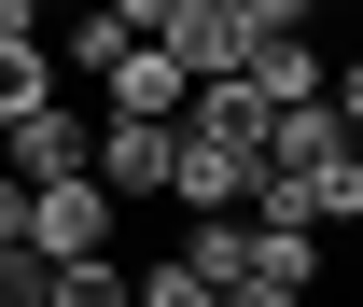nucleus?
<instances>
[{"label":"nucleus","instance_id":"f257e3e1","mask_svg":"<svg viewBox=\"0 0 363 307\" xmlns=\"http://www.w3.org/2000/svg\"><path fill=\"white\" fill-rule=\"evenodd\" d=\"M252 223H279V238L363 223V154H321V168H266V182H252Z\"/></svg>","mask_w":363,"mask_h":307},{"label":"nucleus","instance_id":"f03ea898","mask_svg":"<svg viewBox=\"0 0 363 307\" xmlns=\"http://www.w3.org/2000/svg\"><path fill=\"white\" fill-rule=\"evenodd\" d=\"M84 140H98V112L56 84V98H28V112L0 126V168H14V182H70V168H84Z\"/></svg>","mask_w":363,"mask_h":307},{"label":"nucleus","instance_id":"7ed1b4c3","mask_svg":"<svg viewBox=\"0 0 363 307\" xmlns=\"http://www.w3.org/2000/svg\"><path fill=\"white\" fill-rule=\"evenodd\" d=\"M28 252H43V265H98V252H112V196H98L84 168H70V182H28Z\"/></svg>","mask_w":363,"mask_h":307},{"label":"nucleus","instance_id":"20e7f679","mask_svg":"<svg viewBox=\"0 0 363 307\" xmlns=\"http://www.w3.org/2000/svg\"><path fill=\"white\" fill-rule=\"evenodd\" d=\"M98 98H112L126 126H168V112H182V70H168L154 43H112V70H98Z\"/></svg>","mask_w":363,"mask_h":307},{"label":"nucleus","instance_id":"39448f33","mask_svg":"<svg viewBox=\"0 0 363 307\" xmlns=\"http://www.w3.org/2000/svg\"><path fill=\"white\" fill-rule=\"evenodd\" d=\"M238 84L266 98V112H279V98H321V43H252V56H238Z\"/></svg>","mask_w":363,"mask_h":307},{"label":"nucleus","instance_id":"423d86ee","mask_svg":"<svg viewBox=\"0 0 363 307\" xmlns=\"http://www.w3.org/2000/svg\"><path fill=\"white\" fill-rule=\"evenodd\" d=\"M126 307H224V294H210V279L168 252V265H140V279H126Z\"/></svg>","mask_w":363,"mask_h":307},{"label":"nucleus","instance_id":"0eeeda50","mask_svg":"<svg viewBox=\"0 0 363 307\" xmlns=\"http://www.w3.org/2000/svg\"><path fill=\"white\" fill-rule=\"evenodd\" d=\"M43 279H56V265L28 252V238H14V252H0V307H43Z\"/></svg>","mask_w":363,"mask_h":307},{"label":"nucleus","instance_id":"6e6552de","mask_svg":"<svg viewBox=\"0 0 363 307\" xmlns=\"http://www.w3.org/2000/svg\"><path fill=\"white\" fill-rule=\"evenodd\" d=\"M14 43H43V0H0V56Z\"/></svg>","mask_w":363,"mask_h":307},{"label":"nucleus","instance_id":"1a4fd4ad","mask_svg":"<svg viewBox=\"0 0 363 307\" xmlns=\"http://www.w3.org/2000/svg\"><path fill=\"white\" fill-rule=\"evenodd\" d=\"M14 238H28V182H0V252H14Z\"/></svg>","mask_w":363,"mask_h":307},{"label":"nucleus","instance_id":"9d476101","mask_svg":"<svg viewBox=\"0 0 363 307\" xmlns=\"http://www.w3.org/2000/svg\"><path fill=\"white\" fill-rule=\"evenodd\" d=\"M224 307H308V294H279V279H238V294Z\"/></svg>","mask_w":363,"mask_h":307},{"label":"nucleus","instance_id":"9b49d317","mask_svg":"<svg viewBox=\"0 0 363 307\" xmlns=\"http://www.w3.org/2000/svg\"><path fill=\"white\" fill-rule=\"evenodd\" d=\"M43 14H84V0H43Z\"/></svg>","mask_w":363,"mask_h":307},{"label":"nucleus","instance_id":"f8f14e48","mask_svg":"<svg viewBox=\"0 0 363 307\" xmlns=\"http://www.w3.org/2000/svg\"><path fill=\"white\" fill-rule=\"evenodd\" d=\"M0 182H14V168H0Z\"/></svg>","mask_w":363,"mask_h":307}]
</instances>
